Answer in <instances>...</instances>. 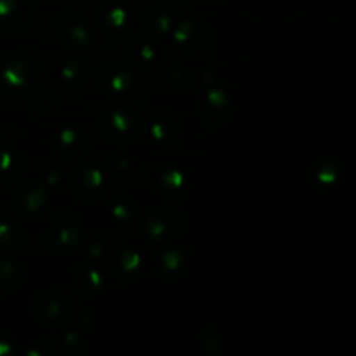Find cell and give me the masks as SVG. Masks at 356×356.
Listing matches in <instances>:
<instances>
[{
    "mask_svg": "<svg viewBox=\"0 0 356 356\" xmlns=\"http://www.w3.org/2000/svg\"><path fill=\"white\" fill-rule=\"evenodd\" d=\"M111 214L117 219H129L134 214V205L125 198H117V200L111 202Z\"/></svg>",
    "mask_w": 356,
    "mask_h": 356,
    "instance_id": "d4e9b609",
    "label": "cell"
},
{
    "mask_svg": "<svg viewBox=\"0 0 356 356\" xmlns=\"http://www.w3.org/2000/svg\"><path fill=\"white\" fill-rule=\"evenodd\" d=\"M37 73V66L21 52H6L0 56V87L3 90H21L30 86Z\"/></svg>",
    "mask_w": 356,
    "mask_h": 356,
    "instance_id": "277c9868",
    "label": "cell"
},
{
    "mask_svg": "<svg viewBox=\"0 0 356 356\" xmlns=\"http://www.w3.org/2000/svg\"><path fill=\"white\" fill-rule=\"evenodd\" d=\"M0 242L7 247H23L26 245L28 235L26 229L14 225H0Z\"/></svg>",
    "mask_w": 356,
    "mask_h": 356,
    "instance_id": "7402d4cb",
    "label": "cell"
},
{
    "mask_svg": "<svg viewBox=\"0 0 356 356\" xmlns=\"http://www.w3.org/2000/svg\"><path fill=\"white\" fill-rule=\"evenodd\" d=\"M186 271V257L179 250H167L160 256V273L165 278H179Z\"/></svg>",
    "mask_w": 356,
    "mask_h": 356,
    "instance_id": "ffe728a7",
    "label": "cell"
},
{
    "mask_svg": "<svg viewBox=\"0 0 356 356\" xmlns=\"http://www.w3.org/2000/svg\"><path fill=\"white\" fill-rule=\"evenodd\" d=\"M30 312L35 322L45 329H63L72 320L73 305L66 292L59 289H42L31 298Z\"/></svg>",
    "mask_w": 356,
    "mask_h": 356,
    "instance_id": "6da1fadb",
    "label": "cell"
},
{
    "mask_svg": "<svg viewBox=\"0 0 356 356\" xmlns=\"http://www.w3.org/2000/svg\"><path fill=\"white\" fill-rule=\"evenodd\" d=\"M146 235L155 242H170L184 235L188 228V218L170 205H156L143 221Z\"/></svg>",
    "mask_w": 356,
    "mask_h": 356,
    "instance_id": "7a4b0ae2",
    "label": "cell"
},
{
    "mask_svg": "<svg viewBox=\"0 0 356 356\" xmlns=\"http://www.w3.org/2000/svg\"><path fill=\"white\" fill-rule=\"evenodd\" d=\"M82 238V222L73 214H58L44 229V242L54 252L72 250Z\"/></svg>",
    "mask_w": 356,
    "mask_h": 356,
    "instance_id": "8992f818",
    "label": "cell"
},
{
    "mask_svg": "<svg viewBox=\"0 0 356 356\" xmlns=\"http://www.w3.org/2000/svg\"><path fill=\"white\" fill-rule=\"evenodd\" d=\"M58 104V94L54 90L47 89V87H40L30 96V106L31 110L38 111V113H45V111L52 110Z\"/></svg>",
    "mask_w": 356,
    "mask_h": 356,
    "instance_id": "44dd1931",
    "label": "cell"
},
{
    "mask_svg": "<svg viewBox=\"0 0 356 356\" xmlns=\"http://www.w3.org/2000/svg\"><path fill=\"white\" fill-rule=\"evenodd\" d=\"M97 23H99L101 30L108 35H120L127 30L129 26V16L124 9L120 7H106L97 16Z\"/></svg>",
    "mask_w": 356,
    "mask_h": 356,
    "instance_id": "e0dca14e",
    "label": "cell"
},
{
    "mask_svg": "<svg viewBox=\"0 0 356 356\" xmlns=\"http://www.w3.org/2000/svg\"><path fill=\"white\" fill-rule=\"evenodd\" d=\"M125 58L131 65L138 66V68L146 70L155 63L156 52L153 49V45L149 44V40L146 37H136L125 44Z\"/></svg>",
    "mask_w": 356,
    "mask_h": 356,
    "instance_id": "2e32d148",
    "label": "cell"
},
{
    "mask_svg": "<svg viewBox=\"0 0 356 356\" xmlns=\"http://www.w3.org/2000/svg\"><path fill=\"white\" fill-rule=\"evenodd\" d=\"M49 198V191L40 183H28L14 195V209L19 214H33L40 211Z\"/></svg>",
    "mask_w": 356,
    "mask_h": 356,
    "instance_id": "7c38bea8",
    "label": "cell"
},
{
    "mask_svg": "<svg viewBox=\"0 0 356 356\" xmlns=\"http://www.w3.org/2000/svg\"><path fill=\"white\" fill-rule=\"evenodd\" d=\"M172 24V17L165 9L153 7V9L146 10L145 16L141 17V35L148 40L160 38L169 33Z\"/></svg>",
    "mask_w": 356,
    "mask_h": 356,
    "instance_id": "9a60e30c",
    "label": "cell"
},
{
    "mask_svg": "<svg viewBox=\"0 0 356 356\" xmlns=\"http://www.w3.org/2000/svg\"><path fill=\"white\" fill-rule=\"evenodd\" d=\"M174 42L190 52L211 51L216 44V37L207 24L195 23V21H183L174 28Z\"/></svg>",
    "mask_w": 356,
    "mask_h": 356,
    "instance_id": "9c48e42d",
    "label": "cell"
},
{
    "mask_svg": "<svg viewBox=\"0 0 356 356\" xmlns=\"http://www.w3.org/2000/svg\"><path fill=\"white\" fill-rule=\"evenodd\" d=\"M70 184L76 197L86 202H94L104 193L106 177L97 167L90 165V163H82L72 172Z\"/></svg>",
    "mask_w": 356,
    "mask_h": 356,
    "instance_id": "ba28073f",
    "label": "cell"
},
{
    "mask_svg": "<svg viewBox=\"0 0 356 356\" xmlns=\"http://www.w3.org/2000/svg\"><path fill=\"white\" fill-rule=\"evenodd\" d=\"M334 176H336V174H334L332 170H325V172L320 174V179H322V181H334Z\"/></svg>",
    "mask_w": 356,
    "mask_h": 356,
    "instance_id": "f1b7e54d",
    "label": "cell"
},
{
    "mask_svg": "<svg viewBox=\"0 0 356 356\" xmlns=\"http://www.w3.org/2000/svg\"><path fill=\"white\" fill-rule=\"evenodd\" d=\"M14 351V339L6 332H0V355H9Z\"/></svg>",
    "mask_w": 356,
    "mask_h": 356,
    "instance_id": "83f0119b",
    "label": "cell"
},
{
    "mask_svg": "<svg viewBox=\"0 0 356 356\" xmlns=\"http://www.w3.org/2000/svg\"><path fill=\"white\" fill-rule=\"evenodd\" d=\"M118 263H120V270L124 271V275H138L141 271V257L136 252L122 254Z\"/></svg>",
    "mask_w": 356,
    "mask_h": 356,
    "instance_id": "cb8c5ba5",
    "label": "cell"
},
{
    "mask_svg": "<svg viewBox=\"0 0 356 356\" xmlns=\"http://www.w3.org/2000/svg\"><path fill=\"white\" fill-rule=\"evenodd\" d=\"M152 134H153V138L159 139V141H162V143H167V139L174 138V132H170V134L167 132L165 122H155L152 127Z\"/></svg>",
    "mask_w": 356,
    "mask_h": 356,
    "instance_id": "4316f807",
    "label": "cell"
},
{
    "mask_svg": "<svg viewBox=\"0 0 356 356\" xmlns=\"http://www.w3.org/2000/svg\"><path fill=\"white\" fill-rule=\"evenodd\" d=\"M96 82L104 92L125 94L134 83V76L127 66L118 61H104L96 70Z\"/></svg>",
    "mask_w": 356,
    "mask_h": 356,
    "instance_id": "8fae6325",
    "label": "cell"
},
{
    "mask_svg": "<svg viewBox=\"0 0 356 356\" xmlns=\"http://www.w3.org/2000/svg\"><path fill=\"white\" fill-rule=\"evenodd\" d=\"M28 172V159L17 149H0V183H17Z\"/></svg>",
    "mask_w": 356,
    "mask_h": 356,
    "instance_id": "4fadbf2b",
    "label": "cell"
},
{
    "mask_svg": "<svg viewBox=\"0 0 356 356\" xmlns=\"http://www.w3.org/2000/svg\"><path fill=\"white\" fill-rule=\"evenodd\" d=\"M54 31L59 42L70 51H83L90 42V26L76 10H59L54 17Z\"/></svg>",
    "mask_w": 356,
    "mask_h": 356,
    "instance_id": "5b68a950",
    "label": "cell"
},
{
    "mask_svg": "<svg viewBox=\"0 0 356 356\" xmlns=\"http://www.w3.org/2000/svg\"><path fill=\"white\" fill-rule=\"evenodd\" d=\"M33 0H0V28L7 33H19L31 24Z\"/></svg>",
    "mask_w": 356,
    "mask_h": 356,
    "instance_id": "30bf717a",
    "label": "cell"
},
{
    "mask_svg": "<svg viewBox=\"0 0 356 356\" xmlns=\"http://www.w3.org/2000/svg\"><path fill=\"white\" fill-rule=\"evenodd\" d=\"M162 181L165 183V186L169 188V190H184V177L183 174L179 172H165L162 174Z\"/></svg>",
    "mask_w": 356,
    "mask_h": 356,
    "instance_id": "484cf974",
    "label": "cell"
},
{
    "mask_svg": "<svg viewBox=\"0 0 356 356\" xmlns=\"http://www.w3.org/2000/svg\"><path fill=\"white\" fill-rule=\"evenodd\" d=\"M63 80L72 87H82L89 82L90 66L86 59H73L63 66Z\"/></svg>",
    "mask_w": 356,
    "mask_h": 356,
    "instance_id": "d6986e66",
    "label": "cell"
},
{
    "mask_svg": "<svg viewBox=\"0 0 356 356\" xmlns=\"http://www.w3.org/2000/svg\"><path fill=\"white\" fill-rule=\"evenodd\" d=\"M141 131V120L134 113L115 110L103 115L99 120V132L113 145H129Z\"/></svg>",
    "mask_w": 356,
    "mask_h": 356,
    "instance_id": "52a82bcc",
    "label": "cell"
},
{
    "mask_svg": "<svg viewBox=\"0 0 356 356\" xmlns=\"http://www.w3.org/2000/svg\"><path fill=\"white\" fill-rule=\"evenodd\" d=\"M70 284H72L73 291L83 298H90L101 291L103 287V277L99 271L92 270V268L86 266V264H76L70 270Z\"/></svg>",
    "mask_w": 356,
    "mask_h": 356,
    "instance_id": "5bb4252c",
    "label": "cell"
},
{
    "mask_svg": "<svg viewBox=\"0 0 356 356\" xmlns=\"http://www.w3.org/2000/svg\"><path fill=\"white\" fill-rule=\"evenodd\" d=\"M195 113L212 129H222L233 118V103L219 89H205L195 96Z\"/></svg>",
    "mask_w": 356,
    "mask_h": 356,
    "instance_id": "3957f363",
    "label": "cell"
},
{
    "mask_svg": "<svg viewBox=\"0 0 356 356\" xmlns=\"http://www.w3.org/2000/svg\"><path fill=\"white\" fill-rule=\"evenodd\" d=\"M26 282V270L16 261H0V285L6 291H19Z\"/></svg>",
    "mask_w": 356,
    "mask_h": 356,
    "instance_id": "ac0fdd59",
    "label": "cell"
},
{
    "mask_svg": "<svg viewBox=\"0 0 356 356\" xmlns=\"http://www.w3.org/2000/svg\"><path fill=\"white\" fill-rule=\"evenodd\" d=\"M59 148L66 153H79L83 149V138L82 134L75 131H63L59 134Z\"/></svg>",
    "mask_w": 356,
    "mask_h": 356,
    "instance_id": "603a6c76",
    "label": "cell"
}]
</instances>
